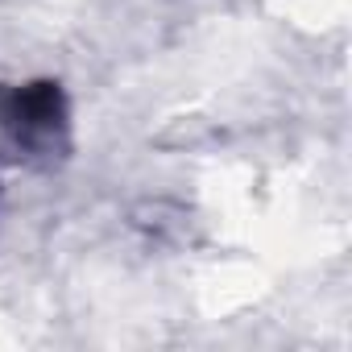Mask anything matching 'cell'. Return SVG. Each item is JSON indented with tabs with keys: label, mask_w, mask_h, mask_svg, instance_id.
<instances>
[{
	"label": "cell",
	"mask_w": 352,
	"mask_h": 352,
	"mask_svg": "<svg viewBox=\"0 0 352 352\" xmlns=\"http://www.w3.org/2000/svg\"><path fill=\"white\" fill-rule=\"evenodd\" d=\"M9 120L21 129V133H34V129H50L58 120V91L50 83H38V87H21L9 104Z\"/></svg>",
	"instance_id": "6da1fadb"
}]
</instances>
